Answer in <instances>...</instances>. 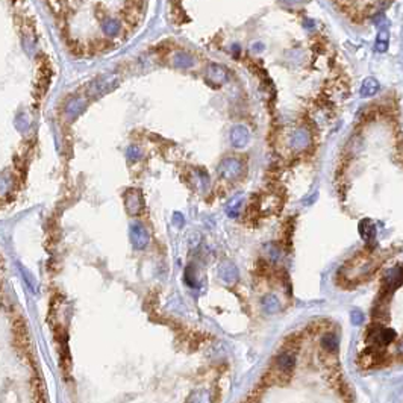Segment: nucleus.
<instances>
[{
	"mask_svg": "<svg viewBox=\"0 0 403 403\" xmlns=\"http://www.w3.org/2000/svg\"><path fill=\"white\" fill-rule=\"evenodd\" d=\"M278 365H279V368H282V370L290 372V370H293L294 365H296V359L291 355H281L278 358Z\"/></svg>",
	"mask_w": 403,
	"mask_h": 403,
	"instance_id": "9",
	"label": "nucleus"
},
{
	"mask_svg": "<svg viewBox=\"0 0 403 403\" xmlns=\"http://www.w3.org/2000/svg\"><path fill=\"white\" fill-rule=\"evenodd\" d=\"M249 141V130L243 126H238L232 130V144L235 147H244Z\"/></svg>",
	"mask_w": 403,
	"mask_h": 403,
	"instance_id": "6",
	"label": "nucleus"
},
{
	"mask_svg": "<svg viewBox=\"0 0 403 403\" xmlns=\"http://www.w3.org/2000/svg\"><path fill=\"white\" fill-rule=\"evenodd\" d=\"M220 278L226 282V284H233L235 281L238 279V272L232 264H224L220 268Z\"/></svg>",
	"mask_w": 403,
	"mask_h": 403,
	"instance_id": "7",
	"label": "nucleus"
},
{
	"mask_svg": "<svg viewBox=\"0 0 403 403\" xmlns=\"http://www.w3.org/2000/svg\"><path fill=\"white\" fill-rule=\"evenodd\" d=\"M359 232H361L364 240H368V238H373L375 237L376 229H375V224L370 220H364L359 224Z\"/></svg>",
	"mask_w": 403,
	"mask_h": 403,
	"instance_id": "8",
	"label": "nucleus"
},
{
	"mask_svg": "<svg viewBox=\"0 0 403 403\" xmlns=\"http://www.w3.org/2000/svg\"><path fill=\"white\" fill-rule=\"evenodd\" d=\"M362 320H364V315H362L361 311H353V312H352V321H353L355 324H359Z\"/></svg>",
	"mask_w": 403,
	"mask_h": 403,
	"instance_id": "12",
	"label": "nucleus"
},
{
	"mask_svg": "<svg viewBox=\"0 0 403 403\" xmlns=\"http://www.w3.org/2000/svg\"><path fill=\"white\" fill-rule=\"evenodd\" d=\"M393 2L394 0H332L338 12L353 24H365L375 20Z\"/></svg>",
	"mask_w": 403,
	"mask_h": 403,
	"instance_id": "2",
	"label": "nucleus"
},
{
	"mask_svg": "<svg viewBox=\"0 0 403 403\" xmlns=\"http://www.w3.org/2000/svg\"><path fill=\"white\" fill-rule=\"evenodd\" d=\"M62 37L78 53L109 50L143 24L149 0H46Z\"/></svg>",
	"mask_w": 403,
	"mask_h": 403,
	"instance_id": "1",
	"label": "nucleus"
},
{
	"mask_svg": "<svg viewBox=\"0 0 403 403\" xmlns=\"http://www.w3.org/2000/svg\"><path fill=\"white\" fill-rule=\"evenodd\" d=\"M241 203H243V199L241 197H238L237 200H233L232 203L227 206V214L232 217V214H233V211H235V215L238 214V209H240V206H241Z\"/></svg>",
	"mask_w": 403,
	"mask_h": 403,
	"instance_id": "11",
	"label": "nucleus"
},
{
	"mask_svg": "<svg viewBox=\"0 0 403 403\" xmlns=\"http://www.w3.org/2000/svg\"><path fill=\"white\" fill-rule=\"evenodd\" d=\"M130 240H132L133 246H135L137 249L147 247L150 238H149L147 230L144 229V226L141 223H133L130 226Z\"/></svg>",
	"mask_w": 403,
	"mask_h": 403,
	"instance_id": "5",
	"label": "nucleus"
},
{
	"mask_svg": "<svg viewBox=\"0 0 403 403\" xmlns=\"http://www.w3.org/2000/svg\"><path fill=\"white\" fill-rule=\"evenodd\" d=\"M244 170V165L241 161L238 159H233V158H229V159H224L220 165V173L223 178L226 179H235L238 178Z\"/></svg>",
	"mask_w": 403,
	"mask_h": 403,
	"instance_id": "4",
	"label": "nucleus"
},
{
	"mask_svg": "<svg viewBox=\"0 0 403 403\" xmlns=\"http://www.w3.org/2000/svg\"><path fill=\"white\" fill-rule=\"evenodd\" d=\"M321 343H323V346H324L326 349H329V350H335V349H337V344H338L337 338H335L333 335H330V333L326 335V337H323Z\"/></svg>",
	"mask_w": 403,
	"mask_h": 403,
	"instance_id": "10",
	"label": "nucleus"
},
{
	"mask_svg": "<svg viewBox=\"0 0 403 403\" xmlns=\"http://www.w3.org/2000/svg\"><path fill=\"white\" fill-rule=\"evenodd\" d=\"M124 205H126V209L130 215H135L138 214L141 209H143V196H141V191L137 190V188H130L126 191L124 194Z\"/></svg>",
	"mask_w": 403,
	"mask_h": 403,
	"instance_id": "3",
	"label": "nucleus"
}]
</instances>
